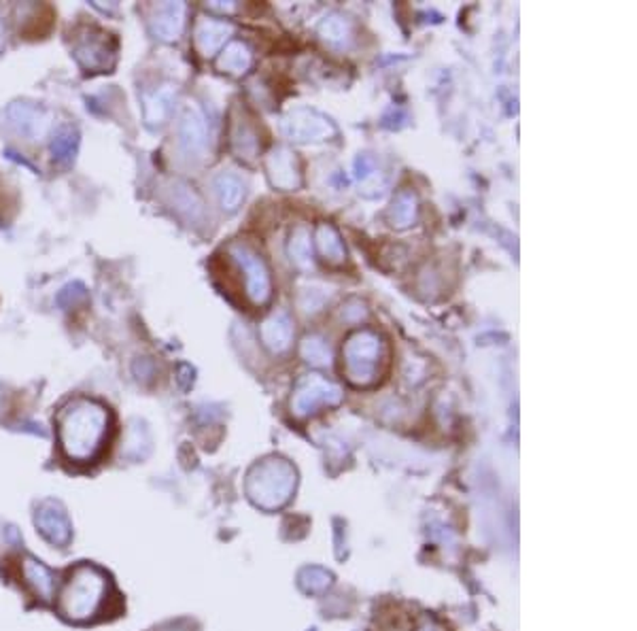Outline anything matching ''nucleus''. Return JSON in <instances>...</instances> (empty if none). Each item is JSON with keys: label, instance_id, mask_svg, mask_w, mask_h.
<instances>
[{"label": "nucleus", "instance_id": "6e6552de", "mask_svg": "<svg viewBox=\"0 0 637 631\" xmlns=\"http://www.w3.org/2000/svg\"><path fill=\"white\" fill-rule=\"evenodd\" d=\"M183 5H164L156 11L151 20V28L156 36L164 41H173L181 34L183 28Z\"/></svg>", "mask_w": 637, "mask_h": 631}, {"label": "nucleus", "instance_id": "6ab92c4d", "mask_svg": "<svg viewBox=\"0 0 637 631\" xmlns=\"http://www.w3.org/2000/svg\"><path fill=\"white\" fill-rule=\"evenodd\" d=\"M14 528H7V530H5V528H0V542H7V536H11V534H14Z\"/></svg>", "mask_w": 637, "mask_h": 631}, {"label": "nucleus", "instance_id": "7ed1b4c3", "mask_svg": "<svg viewBox=\"0 0 637 631\" xmlns=\"http://www.w3.org/2000/svg\"><path fill=\"white\" fill-rule=\"evenodd\" d=\"M296 487V472L283 459H266L257 464L247 476V495L263 511H277L285 506Z\"/></svg>", "mask_w": 637, "mask_h": 631}, {"label": "nucleus", "instance_id": "a211bd4d", "mask_svg": "<svg viewBox=\"0 0 637 631\" xmlns=\"http://www.w3.org/2000/svg\"><path fill=\"white\" fill-rule=\"evenodd\" d=\"M416 631H446L444 627H440V625L438 623H433V621H427V623H423L421 625V627L419 629H416Z\"/></svg>", "mask_w": 637, "mask_h": 631}, {"label": "nucleus", "instance_id": "1a4fd4ad", "mask_svg": "<svg viewBox=\"0 0 637 631\" xmlns=\"http://www.w3.org/2000/svg\"><path fill=\"white\" fill-rule=\"evenodd\" d=\"M236 257L241 260V264L249 274V293L255 298V302H261L268 293V277L263 271L260 257L249 253L247 249H236Z\"/></svg>", "mask_w": 637, "mask_h": 631}, {"label": "nucleus", "instance_id": "4468645a", "mask_svg": "<svg viewBox=\"0 0 637 631\" xmlns=\"http://www.w3.org/2000/svg\"><path fill=\"white\" fill-rule=\"evenodd\" d=\"M181 137L183 143L187 145V149H200V147L204 145V126H202V120L198 115H187V118L183 120Z\"/></svg>", "mask_w": 637, "mask_h": 631}, {"label": "nucleus", "instance_id": "f8f14e48", "mask_svg": "<svg viewBox=\"0 0 637 631\" xmlns=\"http://www.w3.org/2000/svg\"><path fill=\"white\" fill-rule=\"evenodd\" d=\"M170 90H159L156 94L145 96V121L149 126L162 124V120L166 118L168 104H170Z\"/></svg>", "mask_w": 637, "mask_h": 631}, {"label": "nucleus", "instance_id": "aec40b11", "mask_svg": "<svg viewBox=\"0 0 637 631\" xmlns=\"http://www.w3.org/2000/svg\"><path fill=\"white\" fill-rule=\"evenodd\" d=\"M5 45V30H3V22H0V49Z\"/></svg>", "mask_w": 637, "mask_h": 631}, {"label": "nucleus", "instance_id": "9d476101", "mask_svg": "<svg viewBox=\"0 0 637 631\" xmlns=\"http://www.w3.org/2000/svg\"><path fill=\"white\" fill-rule=\"evenodd\" d=\"M79 149V132L75 128L64 126L53 134L52 140V156L58 164H71L75 160Z\"/></svg>", "mask_w": 637, "mask_h": 631}, {"label": "nucleus", "instance_id": "412c9836", "mask_svg": "<svg viewBox=\"0 0 637 631\" xmlns=\"http://www.w3.org/2000/svg\"><path fill=\"white\" fill-rule=\"evenodd\" d=\"M0 402H3V389H0Z\"/></svg>", "mask_w": 637, "mask_h": 631}, {"label": "nucleus", "instance_id": "f3484780", "mask_svg": "<svg viewBox=\"0 0 637 631\" xmlns=\"http://www.w3.org/2000/svg\"><path fill=\"white\" fill-rule=\"evenodd\" d=\"M249 66V53L242 45H232L222 58V69L232 72H244Z\"/></svg>", "mask_w": 637, "mask_h": 631}, {"label": "nucleus", "instance_id": "39448f33", "mask_svg": "<svg viewBox=\"0 0 637 631\" xmlns=\"http://www.w3.org/2000/svg\"><path fill=\"white\" fill-rule=\"evenodd\" d=\"M52 113L30 102H14L7 109V126L26 140H41L52 130Z\"/></svg>", "mask_w": 637, "mask_h": 631}, {"label": "nucleus", "instance_id": "2eb2a0df", "mask_svg": "<svg viewBox=\"0 0 637 631\" xmlns=\"http://www.w3.org/2000/svg\"><path fill=\"white\" fill-rule=\"evenodd\" d=\"M217 189H219V196H222L223 208H236L238 200H241L242 196V187L241 183H238V179H234V177L230 175H223L222 179L217 181Z\"/></svg>", "mask_w": 637, "mask_h": 631}, {"label": "nucleus", "instance_id": "f257e3e1", "mask_svg": "<svg viewBox=\"0 0 637 631\" xmlns=\"http://www.w3.org/2000/svg\"><path fill=\"white\" fill-rule=\"evenodd\" d=\"M111 432V413L102 402L77 397L58 415V445L72 464H91L100 457Z\"/></svg>", "mask_w": 637, "mask_h": 631}, {"label": "nucleus", "instance_id": "0eeeda50", "mask_svg": "<svg viewBox=\"0 0 637 631\" xmlns=\"http://www.w3.org/2000/svg\"><path fill=\"white\" fill-rule=\"evenodd\" d=\"M20 576L26 585V589L33 593L36 599H41L43 604H49L53 599V591H56V576L52 569L43 566L39 559H34L33 555L20 557Z\"/></svg>", "mask_w": 637, "mask_h": 631}, {"label": "nucleus", "instance_id": "9b49d317", "mask_svg": "<svg viewBox=\"0 0 637 631\" xmlns=\"http://www.w3.org/2000/svg\"><path fill=\"white\" fill-rule=\"evenodd\" d=\"M149 446L151 440L149 434H147V427L140 424V421H132L121 455H126L128 459H143L147 457V453H149Z\"/></svg>", "mask_w": 637, "mask_h": 631}, {"label": "nucleus", "instance_id": "423d86ee", "mask_svg": "<svg viewBox=\"0 0 637 631\" xmlns=\"http://www.w3.org/2000/svg\"><path fill=\"white\" fill-rule=\"evenodd\" d=\"M75 58L88 72H107L115 64V43L109 36H85L75 45Z\"/></svg>", "mask_w": 637, "mask_h": 631}, {"label": "nucleus", "instance_id": "f03ea898", "mask_svg": "<svg viewBox=\"0 0 637 631\" xmlns=\"http://www.w3.org/2000/svg\"><path fill=\"white\" fill-rule=\"evenodd\" d=\"M115 593L111 576L94 563H77L66 572L56 596L58 615L72 625L96 623L104 617Z\"/></svg>", "mask_w": 637, "mask_h": 631}, {"label": "nucleus", "instance_id": "20e7f679", "mask_svg": "<svg viewBox=\"0 0 637 631\" xmlns=\"http://www.w3.org/2000/svg\"><path fill=\"white\" fill-rule=\"evenodd\" d=\"M34 525L53 547H69L72 540V525L66 508L58 500H43L34 511Z\"/></svg>", "mask_w": 637, "mask_h": 631}, {"label": "nucleus", "instance_id": "dca6fc26", "mask_svg": "<svg viewBox=\"0 0 637 631\" xmlns=\"http://www.w3.org/2000/svg\"><path fill=\"white\" fill-rule=\"evenodd\" d=\"M85 300H88V287H85L83 283H79V281H75V283H69L62 292L58 293V304L66 311L77 309V306L83 304Z\"/></svg>", "mask_w": 637, "mask_h": 631}, {"label": "nucleus", "instance_id": "ddd939ff", "mask_svg": "<svg viewBox=\"0 0 637 631\" xmlns=\"http://www.w3.org/2000/svg\"><path fill=\"white\" fill-rule=\"evenodd\" d=\"M230 33L228 26H223V24H215V22H206L202 24L198 28V45L202 52L213 53L219 47V43L223 41V36Z\"/></svg>", "mask_w": 637, "mask_h": 631}]
</instances>
